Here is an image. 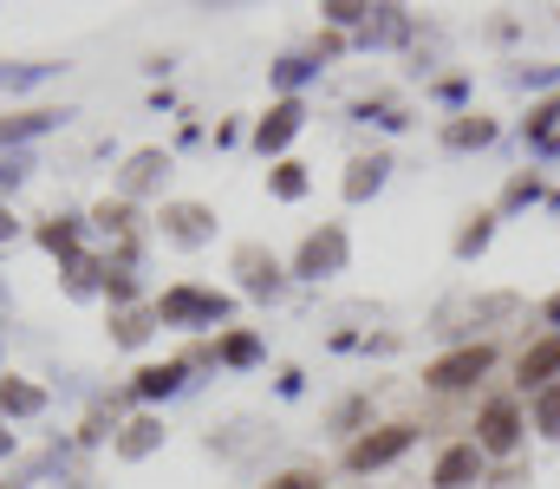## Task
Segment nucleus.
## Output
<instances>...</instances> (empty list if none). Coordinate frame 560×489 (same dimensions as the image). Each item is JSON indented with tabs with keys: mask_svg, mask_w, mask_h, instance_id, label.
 <instances>
[{
	"mask_svg": "<svg viewBox=\"0 0 560 489\" xmlns=\"http://www.w3.org/2000/svg\"><path fill=\"white\" fill-rule=\"evenodd\" d=\"M229 314V294H209V288H170L156 301V321L163 326H215Z\"/></svg>",
	"mask_w": 560,
	"mask_h": 489,
	"instance_id": "1",
	"label": "nucleus"
},
{
	"mask_svg": "<svg viewBox=\"0 0 560 489\" xmlns=\"http://www.w3.org/2000/svg\"><path fill=\"white\" fill-rule=\"evenodd\" d=\"M489 365H495V346H456V352H443L423 379H430L436 392H463V385H476Z\"/></svg>",
	"mask_w": 560,
	"mask_h": 489,
	"instance_id": "2",
	"label": "nucleus"
},
{
	"mask_svg": "<svg viewBox=\"0 0 560 489\" xmlns=\"http://www.w3.org/2000/svg\"><path fill=\"white\" fill-rule=\"evenodd\" d=\"M515 444H522V411H515L509 398L482 405V418H476V451H482V457H509Z\"/></svg>",
	"mask_w": 560,
	"mask_h": 489,
	"instance_id": "3",
	"label": "nucleus"
},
{
	"mask_svg": "<svg viewBox=\"0 0 560 489\" xmlns=\"http://www.w3.org/2000/svg\"><path fill=\"white\" fill-rule=\"evenodd\" d=\"M346 268V229H319V235H306L300 242V255H293V275H306V281H319V275H339Z\"/></svg>",
	"mask_w": 560,
	"mask_h": 489,
	"instance_id": "4",
	"label": "nucleus"
},
{
	"mask_svg": "<svg viewBox=\"0 0 560 489\" xmlns=\"http://www.w3.org/2000/svg\"><path fill=\"white\" fill-rule=\"evenodd\" d=\"M411 438H418L411 424H385V431H372V438H359V444L346 451V464H352V470H378V464H392V457H405V451H411Z\"/></svg>",
	"mask_w": 560,
	"mask_h": 489,
	"instance_id": "5",
	"label": "nucleus"
},
{
	"mask_svg": "<svg viewBox=\"0 0 560 489\" xmlns=\"http://www.w3.org/2000/svg\"><path fill=\"white\" fill-rule=\"evenodd\" d=\"M163 235H170L176 248H202V242L215 235V216H209L202 202H170V209H163Z\"/></svg>",
	"mask_w": 560,
	"mask_h": 489,
	"instance_id": "6",
	"label": "nucleus"
},
{
	"mask_svg": "<svg viewBox=\"0 0 560 489\" xmlns=\"http://www.w3.org/2000/svg\"><path fill=\"white\" fill-rule=\"evenodd\" d=\"M300 125H306V105H300V98H280L275 112L255 125V144H261V151H287V144L300 138Z\"/></svg>",
	"mask_w": 560,
	"mask_h": 489,
	"instance_id": "7",
	"label": "nucleus"
},
{
	"mask_svg": "<svg viewBox=\"0 0 560 489\" xmlns=\"http://www.w3.org/2000/svg\"><path fill=\"white\" fill-rule=\"evenodd\" d=\"M235 275H242V288H248V294H261V301H275V294H280V261H275V255H261L255 242H248V248H235Z\"/></svg>",
	"mask_w": 560,
	"mask_h": 489,
	"instance_id": "8",
	"label": "nucleus"
},
{
	"mask_svg": "<svg viewBox=\"0 0 560 489\" xmlns=\"http://www.w3.org/2000/svg\"><path fill=\"white\" fill-rule=\"evenodd\" d=\"M476 477H482V451L476 444H456V451L436 457V489H469Z\"/></svg>",
	"mask_w": 560,
	"mask_h": 489,
	"instance_id": "9",
	"label": "nucleus"
},
{
	"mask_svg": "<svg viewBox=\"0 0 560 489\" xmlns=\"http://www.w3.org/2000/svg\"><path fill=\"white\" fill-rule=\"evenodd\" d=\"M385 176H392V158H359L352 170H346V202L378 196V189H385Z\"/></svg>",
	"mask_w": 560,
	"mask_h": 489,
	"instance_id": "10",
	"label": "nucleus"
},
{
	"mask_svg": "<svg viewBox=\"0 0 560 489\" xmlns=\"http://www.w3.org/2000/svg\"><path fill=\"white\" fill-rule=\"evenodd\" d=\"M33 411H46V392L33 379H7L0 385V418H33Z\"/></svg>",
	"mask_w": 560,
	"mask_h": 489,
	"instance_id": "11",
	"label": "nucleus"
},
{
	"mask_svg": "<svg viewBox=\"0 0 560 489\" xmlns=\"http://www.w3.org/2000/svg\"><path fill=\"white\" fill-rule=\"evenodd\" d=\"M183 372H189L183 359H170V365H143V372H138V385H131V392H138V398H170V392L183 385Z\"/></svg>",
	"mask_w": 560,
	"mask_h": 489,
	"instance_id": "12",
	"label": "nucleus"
},
{
	"mask_svg": "<svg viewBox=\"0 0 560 489\" xmlns=\"http://www.w3.org/2000/svg\"><path fill=\"white\" fill-rule=\"evenodd\" d=\"M560 372V339H541L535 352H522V385H555Z\"/></svg>",
	"mask_w": 560,
	"mask_h": 489,
	"instance_id": "13",
	"label": "nucleus"
},
{
	"mask_svg": "<svg viewBox=\"0 0 560 489\" xmlns=\"http://www.w3.org/2000/svg\"><path fill=\"white\" fill-rule=\"evenodd\" d=\"M489 138H495V125H489V118H476V112H469V118H456V125H443V144H450V151H482Z\"/></svg>",
	"mask_w": 560,
	"mask_h": 489,
	"instance_id": "14",
	"label": "nucleus"
},
{
	"mask_svg": "<svg viewBox=\"0 0 560 489\" xmlns=\"http://www.w3.org/2000/svg\"><path fill=\"white\" fill-rule=\"evenodd\" d=\"M39 248L46 255H79V216H52V222H39Z\"/></svg>",
	"mask_w": 560,
	"mask_h": 489,
	"instance_id": "15",
	"label": "nucleus"
},
{
	"mask_svg": "<svg viewBox=\"0 0 560 489\" xmlns=\"http://www.w3.org/2000/svg\"><path fill=\"white\" fill-rule=\"evenodd\" d=\"M156 444H163V424H156V418H138V424H125V431H118V457H131V464L150 457Z\"/></svg>",
	"mask_w": 560,
	"mask_h": 489,
	"instance_id": "16",
	"label": "nucleus"
},
{
	"mask_svg": "<svg viewBox=\"0 0 560 489\" xmlns=\"http://www.w3.org/2000/svg\"><path fill=\"white\" fill-rule=\"evenodd\" d=\"M66 112H20V118H0V144H20V138H39V131H52Z\"/></svg>",
	"mask_w": 560,
	"mask_h": 489,
	"instance_id": "17",
	"label": "nucleus"
},
{
	"mask_svg": "<svg viewBox=\"0 0 560 489\" xmlns=\"http://www.w3.org/2000/svg\"><path fill=\"white\" fill-rule=\"evenodd\" d=\"M268 189H275L280 202H300V196H306V163L280 158L275 170H268Z\"/></svg>",
	"mask_w": 560,
	"mask_h": 489,
	"instance_id": "18",
	"label": "nucleus"
},
{
	"mask_svg": "<svg viewBox=\"0 0 560 489\" xmlns=\"http://www.w3.org/2000/svg\"><path fill=\"white\" fill-rule=\"evenodd\" d=\"M163 170H170V158H163V151H138V158L125 163V189L138 196V189H150V183H156Z\"/></svg>",
	"mask_w": 560,
	"mask_h": 489,
	"instance_id": "19",
	"label": "nucleus"
},
{
	"mask_svg": "<svg viewBox=\"0 0 560 489\" xmlns=\"http://www.w3.org/2000/svg\"><path fill=\"white\" fill-rule=\"evenodd\" d=\"M489 242H495V216H469V229H463V235H456V255H463V261H469V255H482V248H489Z\"/></svg>",
	"mask_w": 560,
	"mask_h": 489,
	"instance_id": "20",
	"label": "nucleus"
},
{
	"mask_svg": "<svg viewBox=\"0 0 560 489\" xmlns=\"http://www.w3.org/2000/svg\"><path fill=\"white\" fill-rule=\"evenodd\" d=\"M92 222H98L105 235H125V242H131V202H98Z\"/></svg>",
	"mask_w": 560,
	"mask_h": 489,
	"instance_id": "21",
	"label": "nucleus"
},
{
	"mask_svg": "<svg viewBox=\"0 0 560 489\" xmlns=\"http://www.w3.org/2000/svg\"><path fill=\"white\" fill-rule=\"evenodd\" d=\"M98 275H105V268H98L92 255H72V261H66V288H72V294H92Z\"/></svg>",
	"mask_w": 560,
	"mask_h": 489,
	"instance_id": "22",
	"label": "nucleus"
},
{
	"mask_svg": "<svg viewBox=\"0 0 560 489\" xmlns=\"http://www.w3.org/2000/svg\"><path fill=\"white\" fill-rule=\"evenodd\" d=\"M535 424H541L548 438H560V385H541V392H535Z\"/></svg>",
	"mask_w": 560,
	"mask_h": 489,
	"instance_id": "23",
	"label": "nucleus"
},
{
	"mask_svg": "<svg viewBox=\"0 0 560 489\" xmlns=\"http://www.w3.org/2000/svg\"><path fill=\"white\" fill-rule=\"evenodd\" d=\"M150 321H156V314H118V333H112V339H118V346H143V339H150Z\"/></svg>",
	"mask_w": 560,
	"mask_h": 489,
	"instance_id": "24",
	"label": "nucleus"
},
{
	"mask_svg": "<svg viewBox=\"0 0 560 489\" xmlns=\"http://www.w3.org/2000/svg\"><path fill=\"white\" fill-rule=\"evenodd\" d=\"M255 352H261L255 333H229V339H222V359H229V365H255Z\"/></svg>",
	"mask_w": 560,
	"mask_h": 489,
	"instance_id": "25",
	"label": "nucleus"
},
{
	"mask_svg": "<svg viewBox=\"0 0 560 489\" xmlns=\"http://www.w3.org/2000/svg\"><path fill=\"white\" fill-rule=\"evenodd\" d=\"M319 13H326L332 26H365V13H372V7H359V0H326Z\"/></svg>",
	"mask_w": 560,
	"mask_h": 489,
	"instance_id": "26",
	"label": "nucleus"
},
{
	"mask_svg": "<svg viewBox=\"0 0 560 489\" xmlns=\"http://www.w3.org/2000/svg\"><path fill=\"white\" fill-rule=\"evenodd\" d=\"M52 66H0V92H20V85H39Z\"/></svg>",
	"mask_w": 560,
	"mask_h": 489,
	"instance_id": "27",
	"label": "nucleus"
},
{
	"mask_svg": "<svg viewBox=\"0 0 560 489\" xmlns=\"http://www.w3.org/2000/svg\"><path fill=\"white\" fill-rule=\"evenodd\" d=\"M105 294L112 301H138V275L131 268H105Z\"/></svg>",
	"mask_w": 560,
	"mask_h": 489,
	"instance_id": "28",
	"label": "nucleus"
},
{
	"mask_svg": "<svg viewBox=\"0 0 560 489\" xmlns=\"http://www.w3.org/2000/svg\"><path fill=\"white\" fill-rule=\"evenodd\" d=\"M535 196H541V176H515L509 196H502V209H522V202H535Z\"/></svg>",
	"mask_w": 560,
	"mask_h": 489,
	"instance_id": "29",
	"label": "nucleus"
},
{
	"mask_svg": "<svg viewBox=\"0 0 560 489\" xmlns=\"http://www.w3.org/2000/svg\"><path fill=\"white\" fill-rule=\"evenodd\" d=\"M268 489H326V477H319V470H287V477H275Z\"/></svg>",
	"mask_w": 560,
	"mask_h": 489,
	"instance_id": "30",
	"label": "nucleus"
},
{
	"mask_svg": "<svg viewBox=\"0 0 560 489\" xmlns=\"http://www.w3.org/2000/svg\"><path fill=\"white\" fill-rule=\"evenodd\" d=\"M359 418H365V398H346V405H339V411H332V424H339V431H352V424H359Z\"/></svg>",
	"mask_w": 560,
	"mask_h": 489,
	"instance_id": "31",
	"label": "nucleus"
},
{
	"mask_svg": "<svg viewBox=\"0 0 560 489\" xmlns=\"http://www.w3.org/2000/svg\"><path fill=\"white\" fill-rule=\"evenodd\" d=\"M275 79H280V85H300V79H306V59H280Z\"/></svg>",
	"mask_w": 560,
	"mask_h": 489,
	"instance_id": "32",
	"label": "nucleus"
},
{
	"mask_svg": "<svg viewBox=\"0 0 560 489\" xmlns=\"http://www.w3.org/2000/svg\"><path fill=\"white\" fill-rule=\"evenodd\" d=\"M20 176H26V163H20V158H7V163H0V189H13Z\"/></svg>",
	"mask_w": 560,
	"mask_h": 489,
	"instance_id": "33",
	"label": "nucleus"
},
{
	"mask_svg": "<svg viewBox=\"0 0 560 489\" xmlns=\"http://www.w3.org/2000/svg\"><path fill=\"white\" fill-rule=\"evenodd\" d=\"M13 235H20V222H13V209H7V202H0V248H7V242H13Z\"/></svg>",
	"mask_w": 560,
	"mask_h": 489,
	"instance_id": "34",
	"label": "nucleus"
},
{
	"mask_svg": "<svg viewBox=\"0 0 560 489\" xmlns=\"http://www.w3.org/2000/svg\"><path fill=\"white\" fill-rule=\"evenodd\" d=\"M7 451H13V431H7V424H0V457H7Z\"/></svg>",
	"mask_w": 560,
	"mask_h": 489,
	"instance_id": "35",
	"label": "nucleus"
},
{
	"mask_svg": "<svg viewBox=\"0 0 560 489\" xmlns=\"http://www.w3.org/2000/svg\"><path fill=\"white\" fill-rule=\"evenodd\" d=\"M548 321H555V326H560V294H555V301H548Z\"/></svg>",
	"mask_w": 560,
	"mask_h": 489,
	"instance_id": "36",
	"label": "nucleus"
},
{
	"mask_svg": "<svg viewBox=\"0 0 560 489\" xmlns=\"http://www.w3.org/2000/svg\"><path fill=\"white\" fill-rule=\"evenodd\" d=\"M0 489H20V484H0Z\"/></svg>",
	"mask_w": 560,
	"mask_h": 489,
	"instance_id": "37",
	"label": "nucleus"
},
{
	"mask_svg": "<svg viewBox=\"0 0 560 489\" xmlns=\"http://www.w3.org/2000/svg\"><path fill=\"white\" fill-rule=\"evenodd\" d=\"M555 209H560V196H555Z\"/></svg>",
	"mask_w": 560,
	"mask_h": 489,
	"instance_id": "38",
	"label": "nucleus"
}]
</instances>
